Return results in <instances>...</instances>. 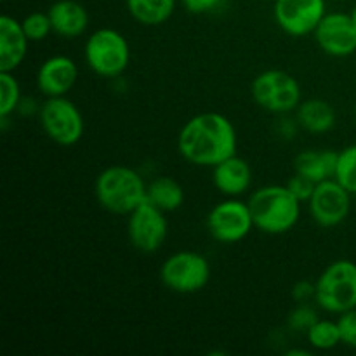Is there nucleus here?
I'll return each instance as SVG.
<instances>
[{"label": "nucleus", "instance_id": "1", "mask_svg": "<svg viewBox=\"0 0 356 356\" xmlns=\"http://www.w3.org/2000/svg\"><path fill=\"white\" fill-rule=\"evenodd\" d=\"M236 129L228 117L205 111L191 117L181 127L177 149L186 162L198 167H216L236 153Z\"/></svg>", "mask_w": 356, "mask_h": 356}, {"label": "nucleus", "instance_id": "2", "mask_svg": "<svg viewBox=\"0 0 356 356\" xmlns=\"http://www.w3.org/2000/svg\"><path fill=\"white\" fill-rule=\"evenodd\" d=\"M254 228L266 235H284L298 225L302 202L280 184H270L254 191L249 198Z\"/></svg>", "mask_w": 356, "mask_h": 356}, {"label": "nucleus", "instance_id": "3", "mask_svg": "<svg viewBox=\"0 0 356 356\" xmlns=\"http://www.w3.org/2000/svg\"><path fill=\"white\" fill-rule=\"evenodd\" d=\"M148 184L132 167L110 165L96 177L94 193L104 211L117 216H129L146 200Z\"/></svg>", "mask_w": 356, "mask_h": 356}, {"label": "nucleus", "instance_id": "4", "mask_svg": "<svg viewBox=\"0 0 356 356\" xmlns=\"http://www.w3.org/2000/svg\"><path fill=\"white\" fill-rule=\"evenodd\" d=\"M315 302L327 313L343 315L356 308V263L337 259L315 282Z\"/></svg>", "mask_w": 356, "mask_h": 356}, {"label": "nucleus", "instance_id": "5", "mask_svg": "<svg viewBox=\"0 0 356 356\" xmlns=\"http://www.w3.org/2000/svg\"><path fill=\"white\" fill-rule=\"evenodd\" d=\"M86 63L103 79H118L131 63V45L127 38L113 28H99L86 40Z\"/></svg>", "mask_w": 356, "mask_h": 356}, {"label": "nucleus", "instance_id": "6", "mask_svg": "<svg viewBox=\"0 0 356 356\" xmlns=\"http://www.w3.org/2000/svg\"><path fill=\"white\" fill-rule=\"evenodd\" d=\"M254 103L275 115H287L301 104V86L284 70L261 72L250 83Z\"/></svg>", "mask_w": 356, "mask_h": 356}, {"label": "nucleus", "instance_id": "7", "mask_svg": "<svg viewBox=\"0 0 356 356\" xmlns=\"http://www.w3.org/2000/svg\"><path fill=\"white\" fill-rule=\"evenodd\" d=\"M160 280L169 291L177 294H195L211 280V264L204 254L179 250L162 263Z\"/></svg>", "mask_w": 356, "mask_h": 356}, {"label": "nucleus", "instance_id": "8", "mask_svg": "<svg viewBox=\"0 0 356 356\" xmlns=\"http://www.w3.org/2000/svg\"><path fill=\"white\" fill-rule=\"evenodd\" d=\"M38 120L45 136L59 146L76 145L86 129L82 111L66 96L47 97L38 111Z\"/></svg>", "mask_w": 356, "mask_h": 356}, {"label": "nucleus", "instance_id": "9", "mask_svg": "<svg viewBox=\"0 0 356 356\" xmlns=\"http://www.w3.org/2000/svg\"><path fill=\"white\" fill-rule=\"evenodd\" d=\"M254 228V219L247 202L229 197L219 202L207 214V229L219 243H236L249 236Z\"/></svg>", "mask_w": 356, "mask_h": 356}, {"label": "nucleus", "instance_id": "10", "mask_svg": "<svg viewBox=\"0 0 356 356\" xmlns=\"http://www.w3.org/2000/svg\"><path fill=\"white\" fill-rule=\"evenodd\" d=\"M167 233H169V222L165 212L153 205L148 198L129 214L127 235L132 247L139 252L153 254L162 249L167 240Z\"/></svg>", "mask_w": 356, "mask_h": 356}, {"label": "nucleus", "instance_id": "11", "mask_svg": "<svg viewBox=\"0 0 356 356\" xmlns=\"http://www.w3.org/2000/svg\"><path fill=\"white\" fill-rule=\"evenodd\" d=\"M351 197L353 195L336 179L316 183L315 191L308 200L313 221L322 228H336L343 225L350 216Z\"/></svg>", "mask_w": 356, "mask_h": 356}, {"label": "nucleus", "instance_id": "12", "mask_svg": "<svg viewBox=\"0 0 356 356\" xmlns=\"http://www.w3.org/2000/svg\"><path fill=\"white\" fill-rule=\"evenodd\" d=\"M325 14V0H275L273 2L275 23L291 37H306L315 33L316 26Z\"/></svg>", "mask_w": 356, "mask_h": 356}, {"label": "nucleus", "instance_id": "13", "mask_svg": "<svg viewBox=\"0 0 356 356\" xmlns=\"http://www.w3.org/2000/svg\"><path fill=\"white\" fill-rule=\"evenodd\" d=\"M313 35L327 56L348 58L356 52V23L351 14L327 13Z\"/></svg>", "mask_w": 356, "mask_h": 356}, {"label": "nucleus", "instance_id": "14", "mask_svg": "<svg viewBox=\"0 0 356 356\" xmlns=\"http://www.w3.org/2000/svg\"><path fill=\"white\" fill-rule=\"evenodd\" d=\"M79 68L68 56H51L37 70V89L45 97L66 96L75 87Z\"/></svg>", "mask_w": 356, "mask_h": 356}, {"label": "nucleus", "instance_id": "15", "mask_svg": "<svg viewBox=\"0 0 356 356\" xmlns=\"http://www.w3.org/2000/svg\"><path fill=\"white\" fill-rule=\"evenodd\" d=\"M28 44L21 21L3 14L0 17V72H16L26 58Z\"/></svg>", "mask_w": 356, "mask_h": 356}, {"label": "nucleus", "instance_id": "16", "mask_svg": "<svg viewBox=\"0 0 356 356\" xmlns=\"http://www.w3.org/2000/svg\"><path fill=\"white\" fill-rule=\"evenodd\" d=\"M212 183L219 193L226 197H240L252 184V169L245 159L235 153L212 167Z\"/></svg>", "mask_w": 356, "mask_h": 356}, {"label": "nucleus", "instance_id": "17", "mask_svg": "<svg viewBox=\"0 0 356 356\" xmlns=\"http://www.w3.org/2000/svg\"><path fill=\"white\" fill-rule=\"evenodd\" d=\"M52 31L63 38H76L86 33L89 26L87 9L76 0H56L47 10Z\"/></svg>", "mask_w": 356, "mask_h": 356}, {"label": "nucleus", "instance_id": "18", "mask_svg": "<svg viewBox=\"0 0 356 356\" xmlns=\"http://www.w3.org/2000/svg\"><path fill=\"white\" fill-rule=\"evenodd\" d=\"M336 110L325 99H306L296 110L299 127L309 134H325L336 125Z\"/></svg>", "mask_w": 356, "mask_h": 356}, {"label": "nucleus", "instance_id": "19", "mask_svg": "<svg viewBox=\"0 0 356 356\" xmlns=\"http://www.w3.org/2000/svg\"><path fill=\"white\" fill-rule=\"evenodd\" d=\"M337 156L339 152L332 149H306L296 156L294 169L315 183H322L336 176Z\"/></svg>", "mask_w": 356, "mask_h": 356}, {"label": "nucleus", "instance_id": "20", "mask_svg": "<svg viewBox=\"0 0 356 356\" xmlns=\"http://www.w3.org/2000/svg\"><path fill=\"white\" fill-rule=\"evenodd\" d=\"M129 14L145 26L167 23L176 9V0H125Z\"/></svg>", "mask_w": 356, "mask_h": 356}, {"label": "nucleus", "instance_id": "21", "mask_svg": "<svg viewBox=\"0 0 356 356\" xmlns=\"http://www.w3.org/2000/svg\"><path fill=\"white\" fill-rule=\"evenodd\" d=\"M146 198L163 212H174L184 204V190L172 177L160 176L148 184Z\"/></svg>", "mask_w": 356, "mask_h": 356}, {"label": "nucleus", "instance_id": "22", "mask_svg": "<svg viewBox=\"0 0 356 356\" xmlns=\"http://www.w3.org/2000/svg\"><path fill=\"white\" fill-rule=\"evenodd\" d=\"M306 339H308L309 346L315 348V350H334V348L341 344L339 325H337V322H332V320L318 318L306 332Z\"/></svg>", "mask_w": 356, "mask_h": 356}, {"label": "nucleus", "instance_id": "23", "mask_svg": "<svg viewBox=\"0 0 356 356\" xmlns=\"http://www.w3.org/2000/svg\"><path fill=\"white\" fill-rule=\"evenodd\" d=\"M21 97L19 82L14 79L13 72H0V117L16 113Z\"/></svg>", "mask_w": 356, "mask_h": 356}, {"label": "nucleus", "instance_id": "24", "mask_svg": "<svg viewBox=\"0 0 356 356\" xmlns=\"http://www.w3.org/2000/svg\"><path fill=\"white\" fill-rule=\"evenodd\" d=\"M334 179L343 184L351 195H356V145L346 146L339 152Z\"/></svg>", "mask_w": 356, "mask_h": 356}, {"label": "nucleus", "instance_id": "25", "mask_svg": "<svg viewBox=\"0 0 356 356\" xmlns=\"http://www.w3.org/2000/svg\"><path fill=\"white\" fill-rule=\"evenodd\" d=\"M21 24H23V30L30 42H42L49 37V33H52L51 17L47 13H40V10H35V13L24 16Z\"/></svg>", "mask_w": 356, "mask_h": 356}, {"label": "nucleus", "instance_id": "26", "mask_svg": "<svg viewBox=\"0 0 356 356\" xmlns=\"http://www.w3.org/2000/svg\"><path fill=\"white\" fill-rule=\"evenodd\" d=\"M318 320L315 309L308 305V302H301V305L296 306L287 316V325L289 329L294 330V332H308L309 327Z\"/></svg>", "mask_w": 356, "mask_h": 356}, {"label": "nucleus", "instance_id": "27", "mask_svg": "<svg viewBox=\"0 0 356 356\" xmlns=\"http://www.w3.org/2000/svg\"><path fill=\"white\" fill-rule=\"evenodd\" d=\"M337 325H339L341 332V344H346L356 350V308L339 315Z\"/></svg>", "mask_w": 356, "mask_h": 356}, {"label": "nucleus", "instance_id": "28", "mask_svg": "<svg viewBox=\"0 0 356 356\" xmlns=\"http://www.w3.org/2000/svg\"><path fill=\"white\" fill-rule=\"evenodd\" d=\"M315 186H316L315 181H312L309 177L302 176V174H299V172H296L294 176L287 181V188L301 202L309 200V197H312L313 191H315Z\"/></svg>", "mask_w": 356, "mask_h": 356}, {"label": "nucleus", "instance_id": "29", "mask_svg": "<svg viewBox=\"0 0 356 356\" xmlns=\"http://www.w3.org/2000/svg\"><path fill=\"white\" fill-rule=\"evenodd\" d=\"M222 0H181L184 9L191 14H207L221 6Z\"/></svg>", "mask_w": 356, "mask_h": 356}, {"label": "nucleus", "instance_id": "30", "mask_svg": "<svg viewBox=\"0 0 356 356\" xmlns=\"http://www.w3.org/2000/svg\"><path fill=\"white\" fill-rule=\"evenodd\" d=\"M291 294H292V299H294L298 305H301V302H308L309 299H315V284L306 280L298 282V284L292 287Z\"/></svg>", "mask_w": 356, "mask_h": 356}, {"label": "nucleus", "instance_id": "31", "mask_svg": "<svg viewBox=\"0 0 356 356\" xmlns=\"http://www.w3.org/2000/svg\"><path fill=\"white\" fill-rule=\"evenodd\" d=\"M42 104H38L33 97H21L19 101V106H17L16 113L19 115H33L40 111Z\"/></svg>", "mask_w": 356, "mask_h": 356}, {"label": "nucleus", "instance_id": "32", "mask_svg": "<svg viewBox=\"0 0 356 356\" xmlns=\"http://www.w3.org/2000/svg\"><path fill=\"white\" fill-rule=\"evenodd\" d=\"M298 127H299L298 120L292 122L291 118H285V120H282L280 125H278V132H280L284 138L291 139V138H294L296 132H298Z\"/></svg>", "mask_w": 356, "mask_h": 356}, {"label": "nucleus", "instance_id": "33", "mask_svg": "<svg viewBox=\"0 0 356 356\" xmlns=\"http://www.w3.org/2000/svg\"><path fill=\"white\" fill-rule=\"evenodd\" d=\"M296 355L309 356V351H306V350H291V351H287V356H296Z\"/></svg>", "mask_w": 356, "mask_h": 356}, {"label": "nucleus", "instance_id": "34", "mask_svg": "<svg viewBox=\"0 0 356 356\" xmlns=\"http://www.w3.org/2000/svg\"><path fill=\"white\" fill-rule=\"evenodd\" d=\"M351 17H353V21H355V23H356V6L353 7V10H351Z\"/></svg>", "mask_w": 356, "mask_h": 356}, {"label": "nucleus", "instance_id": "35", "mask_svg": "<svg viewBox=\"0 0 356 356\" xmlns=\"http://www.w3.org/2000/svg\"><path fill=\"white\" fill-rule=\"evenodd\" d=\"M259 2H275V0H259Z\"/></svg>", "mask_w": 356, "mask_h": 356}, {"label": "nucleus", "instance_id": "36", "mask_svg": "<svg viewBox=\"0 0 356 356\" xmlns=\"http://www.w3.org/2000/svg\"><path fill=\"white\" fill-rule=\"evenodd\" d=\"M334 2H346V0H334Z\"/></svg>", "mask_w": 356, "mask_h": 356}, {"label": "nucleus", "instance_id": "37", "mask_svg": "<svg viewBox=\"0 0 356 356\" xmlns=\"http://www.w3.org/2000/svg\"><path fill=\"white\" fill-rule=\"evenodd\" d=\"M355 118H356V103H355Z\"/></svg>", "mask_w": 356, "mask_h": 356}, {"label": "nucleus", "instance_id": "38", "mask_svg": "<svg viewBox=\"0 0 356 356\" xmlns=\"http://www.w3.org/2000/svg\"><path fill=\"white\" fill-rule=\"evenodd\" d=\"M2 2H7V0H2Z\"/></svg>", "mask_w": 356, "mask_h": 356}]
</instances>
